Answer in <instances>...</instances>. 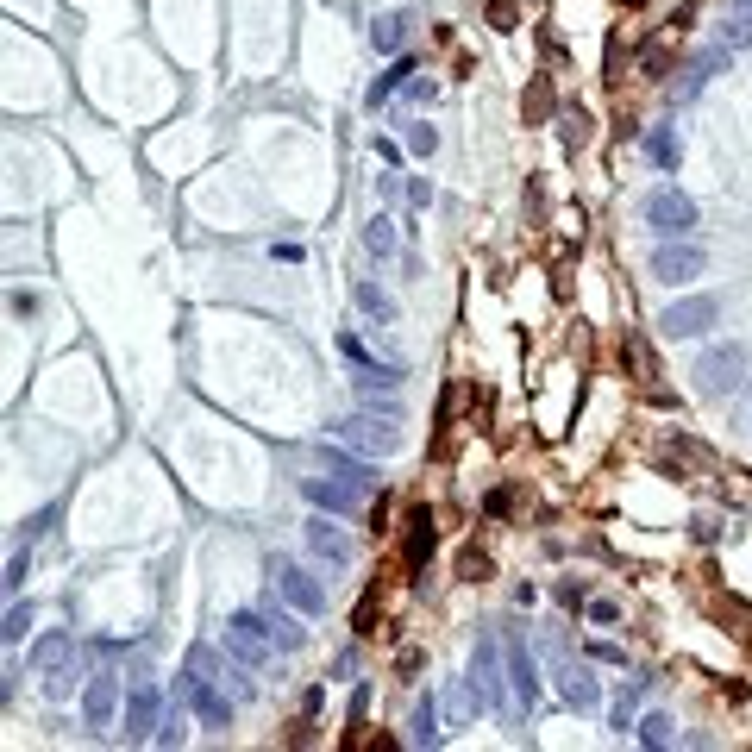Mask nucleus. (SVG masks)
I'll return each instance as SVG.
<instances>
[{"label": "nucleus", "instance_id": "c9c22d12", "mask_svg": "<svg viewBox=\"0 0 752 752\" xmlns=\"http://www.w3.org/2000/svg\"><path fill=\"white\" fill-rule=\"evenodd\" d=\"M433 88H439L433 76H414V82H408V101H433Z\"/></svg>", "mask_w": 752, "mask_h": 752}, {"label": "nucleus", "instance_id": "9b49d317", "mask_svg": "<svg viewBox=\"0 0 752 752\" xmlns=\"http://www.w3.org/2000/svg\"><path fill=\"white\" fill-rule=\"evenodd\" d=\"M163 727V696H157V684H132V696H126V715H120V734H126V746H145L151 734Z\"/></svg>", "mask_w": 752, "mask_h": 752}, {"label": "nucleus", "instance_id": "4be33fe9", "mask_svg": "<svg viewBox=\"0 0 752 752\" xmlns=\"http://www.w3.org/2000/svg\"><path fill=\"white\" fill-rule=\"evenodd\" d=\"M364 251H370V257H395V251H402V239H395V220H389V214H376V220L364 226Z\"/></svg>", "mask_w": 752, "mask_h": 752}, {"label": "nucleus", "instance_id": "c756f323", "mask_svg": "<svg viewBox=\"0 0 752 752\" xmlns=\"http://www.w3.org/2000/svg\"><path fill=\"white\" fill-rule=\"evenodd\" d=\"M408 151H414V157H433V151H439V126L414 120V126H408Z\"/></svg>", "mask_w": 752, "mask_h": 752}, {"label": "nucleus", "instance_id": "aec40b11", "mask_svg": "<svg viewBox=\"0 0 752 752\" xmlns=\"http://www.w3.org/2000/svg\"><path fill=\"white\" fill-rule=\"evenodd\" d=\"M439 696H420L414 715H408V746H439Z\"/></svg>", "mask_w": 752, "mask_h": 752}, {"label": "nucleus", "instance_id": "e433bc0d", "mask_svg": "<svg viewBox=\"0 0 752 752\" xmlns=\"http://www.w3.org/2000/svg\"><path fill=\"white\" fill-rule=\"evenodd\" d=\"M508 508H514V496H508V489H496V496L483 502V514H508Z\"/></svg>", "mask_w": 752, "mask_h": 752}, {"label": "nucleus", "instance_id": "7c9ffc66", "mask_svg": "<svg viewBox=\"0 0 752 752\" xmlns=\"http://www.w3.org/2000/svg\"><path fill=\"white\" fill-rule=\"evenodd\" d=\"M690 539H696V546H715V539H721V521H715V514H696V521H690Z\"/></svg>", "mask_w": 752, "mask_h": 752}, {"label": "nucleus", "instance_id": "f8f14e48", "mask_svg": "<svg viewBox=\"0 0 752 752\" xmlns=\"http://www.w3.org/2000/svg\"><path fill=\"white\" fill-rule=\"evenodd\" d=\"M552 684H558V696L571 702L577 715L602 709V677H596V665H583V658H564V665L552 671Z\"/></svg>", "mask_w": 752, "mask_h": 752}, {"label": "nucleus", "instance_id": "7ed1b4c3", "mask_svg": "<svg viewBox=\"0 0 752 752\" xmlns=\"http://www.w3.org/2000/svg\"><path fill=\"white\" fill-rule=\"evenodd\" d=\"M740 376H746V345H734V339L702 345V351H696V364H690L696 395H734V389H740Z\"/></svg>", "mask_w": 752, "mask_h": 752}, {"label": "nucleus", "instance_id": "1a4fd4ad", "mask_svg": "<svg viewBox=\"0 0 752 752\" xmlns=\"http://www.w3.org/2000/svg\"><path fill=\"white\" fill-rule=\"evenodd\" d=\"M270 577H276V590H282V602H289L295 615H308V621L326 615V590H320L308 571H301L295 558H270Z\"/></svg>", "mask_w": 752, "mask_h": 752}, {"label": "nucleus", "instance_id": "58836bf2", "mask_svg": "<svg viewBox=\"0 0 752 752\" xmlns=\"http://www.w3.org/2000/svg\"><path fill=\"white\" fill-rule=\"evenodd\" d=\"M621 7H640V0H621Z\"/></svg>", "mask_w": 752, "mask_h": 752}, {"label": "nucleus", "instance_id": "f704fd0d", "mask_svg": "<svg viewBox=\"0 0 752 752\" xmlns=\"http://www.w3.org/2000/svg\"><path fill=\"white\" fill-rule=\"evenodd\" d=\"M408 201H414V207H427V201H433V182H427V176H414V182H408Z\"/></svg>", "mask_w": 752, "mask_h": 752}, {"label": "nucleus", "instance_id": "2eb2a0df", "mask_svg": "<svg viewBox=\"0 0 752 752\" xmlns=\"http://www.w3.org/2000/svg\"><path fill=\"white\" fill-rule=\"evenodd\" d=\"M113 715H120V677L101 671V677H88V690H82V721L101 734V727H113Z\"/></svg>", "mask_w": 752, "mask_h": 752}, {"label": "nucleus", "instance_id": "f3484780", "mask_svg": "<svg viewBox=\"0 0 752 752\" xmlns=\"http://www.w3.org/2000/svg\"><path fill=\"white\" fill-rule=\"evenodd\" d=\"M69 658H76V640H69L63 627H51V633H44V640L32 646V671H38V677H51V671H69Z\"/></svg>", "mask_w": 752, "mask_h": 752}, {"label": "nucleus", "instance_id": "0eeeda50", "mask_svg": "<svg viewBox=\"0 0 752 752\" xmlns=\"http://www.w3.org/2000/svg\"><path fill=\"white\" fill-rule=\"evenodd\" d=\"M646 226L658 232V239H684V232L696 226V201L684 195V188H652L646 195Z\"/></svg>", "mask_w": 752, "mask_h": 752}, {"label": "nucleus", "instance_id": "6e6552de", "mask_svg": "<svg viewBox=\"0 0 752 752\" xmlns=\"http://www.w3.org/2000/svg\"><path fill=\"white\" fill-rule=\"evenodd\" d=\"M715 314H721L715 295H684V301H671V308L658 314V333L665 339H702L715 326Z\"/></svg>", "mask_w": 752, "mask_h": 752}, {"label": "nucleus", "instance_id": "f257e3e1", "mask_svg": "<svg viewBox=\"0 0 752 752\" xmlns=\"http://www.w3.org/2000/svg\"><path fill=\"white\" fill-rule=\"evenodd\" d=\"M370 489H376L370 464H339V477H301V502H314L326 514H358Z\"/></svg>", "mask_w": 752, "mask_h": 752}, {"label": "nucleus", "instance_id": "473e14b6", "mask_svg": "<svg viewBox=\"0 0 752 752\" xmlns=\"http://www.w3.org/2000/svg\"><path fill=\"white\" fill-rule=\"evenodd\" d=\"M558 602H564V608H590V596H583V583H558Z\"/></svg>", "mask_w": 752, "mask_h": 752}, {"label": "nucleus", "instance_id": "b1692460", "mask_svg": "<svg viewBox=\"0 0 752 752\" xmlns=\"http://www.w3.org/2000/svg\"><path fill=\"white\" fill-rule=\"evenodd\" d=\"M0 583H7V596H26V583H32V552H26V539L13 546V558H7V577H0Z\"/></svg>", "mask_w": 752, "mask_h": 752}, {"label": "nucleus", "instance_id": "4c0bfd02", "mask_svg": "<svg viewBox=\"0 0 752 752\" xmlns=\"http://www.w3.org/2000/svg\"><path fill=\"white\" fill-rule=\"evenodd\" d=\"M734 19H746V26H752V0H734Z\"/></svg>", "mask_w": 752, "mask_h": 752}, {"label": "nucleus", "instance_id": "c85d7f7f", "mask_svg": "<svg viewBox=\"0 0 752 752\" xmlns=\"http://www.w3.org/2000/svg\"><path fill=\"white\" fill-rule=\"evenodd\" d=\"M339 351H345V364H351V370H370V364H383V358H370V351H364V339L351 333V326L339 333Z\"/></svg>", "mask_w": 752, "mask_h": 752}, {"label": "nucleus", "instance_id": "6ab92c4d", "mask_svg": "<svg viewBox=\"0 0 752 752\" xmlns=\"http://www.w3.org/2000/svg\"><path fill=\"white\" fill-rule=\"evenodd\" d=\"M257 615H264V633H270V646H276V652H295L301 640H308V627H301V621L289 615V608L264 602V608H257Z\"/></svg>", "mask_w": 752, "mask_h": 752}, {"label": "nucleus", "instance_id": "bb28decb", "mask_svg": "<svg viewBox=\"0 0 752 752\" xmlns=\"http://www.w3.org/2000/svg\"><path fill=\"white\" fill-rule=\"evenodd\" d=\"M633 740H640V746H671V715H640V721H633Z\"/></svg>", "mask_w": 752, "mask_h": 752}, {"label": "nucleus", "instance_id": "72a5a7b5", "mask_svg": "<svg viewBox=\"0 0 752 752\" xmlns=\"http://www.w3.org/2000/svg\"><path fill=\"white\" fill-rule=\"evenodd\" d=\"M590 621H596V627H608V621H621V608H615V602H602V596H596V602H590Z\"/></svg>", "mask_w": 752, "mask_h": 752}, {"label": "nucleus", "instance_id": "9d476101", "mask_svg": "<svg viewBox=\"0 0 752 752\" xmlns=\"http://www.w3.org/2000/svg\"><path fill=\"white\" fill-rule=\"evenodd\" d=\"M702 270H709V257H702V245H690V239H665V245L652 251V282L684 289V282H696Z\"/></svg>", "mask_w": 752, "mask_h": 752}, {"label": "nucleus", "instance_id": "5701e85b", "mask_svg": "<svg viewBox=\"0 0 752 752\" xmlns=\"http://www.w3.org/2000/svg\"><path fill=\"white\" fill-rule=\"evenodd\" d=\"M427 558H433V514H414L408 521V564L420 571Z\"/></svg>", "mask_w": 752, "mask_h": 752}, {"label": "nucleus", "instance_id": "cd10ccee", "mask_svg": "<svg viewBox=\"0 0 752 752\" xmlns=\"http://www.w3.org/2000/svg\"><path fill=\"white\" fill-rule=\"evenodd\" d=\"M402 76H414V57H395V63L383 69V76L370 82V101H389V94H395V82H402Z\"/></svg>", "mask_w": 752, "mask_h": 752}, {"label": "nucleus", "instance_id": "412c9836", "mask_svg": "<svg viewBox=\"0 0 752 752\" xmlns=\"http://www.w3.org/2000/svg\"><path fill=\"white\" fill-rule=\"evenodd\" d=\"M370 44H376V51H402V44H408V13H383V19H376V26H370Z\"/></svg>", "mask_w": 752, "mask_h": 752}, {"label": "nucleus", "instance_id": "4468645a", "mask_svg": "<svg viewBox=\"0 0 752 752\" xmlns=\"http://www.w3.org/2000/svg\"><path fill=\"white\" fill-rule=\"evenodd\" d=\"M508 684H514V709H533L539 702V665H533V652H527V640L521 633H508Z\"/></svg>", "mask_w": 752, "mask_h": 752}, {"label": "nucleus", "instance_id": "393cba45", "mask_svg": "<svg viewBox=\"0 0 752 752\" xmlns=\"http://www.w3.org/2000/svg\"><path fill=\"white\" fill-rule=\"evenodd\" d=\"M26 633H32V602H26V596H13L7 621H0V640H7V646H19V640H26Z\"/></svg>", "mask_w": 752, "mask_h": 752}, {"label": "nucleus", "instance_id": "2f4dec72", "mask_svg": "<svg viewBox=\"0 0 752 752\" xmlns=\"http://www.w3.org/2000/svg\"><path fill=\"white\" fill-rule=\"evenodd\" d=\"M489 26H496V32H514V0H489Z\"/></svg>", "mask_w": 752, "mask_h": 752}, {"label": "nucleus", "instance_id": "dca6fc26", "mask_svg": "<svg viewBox=\"0 0 752 752\" xmlns=\"http://www.w3.org/2000/svg\"><path fill=\"white\" fill-rule=\"evenodd\" d=\"M439 709H445V721H452V727H464V721H477V715H483V696H477V684L452 677V684L439 690Z\"/></svg>", "mask_w": 752, "mask_h": 752}, {"label": "nucleus", "instance_id": "a878e982", "mask_svg": "<svg viewBox=\"0 0 752 752\" xmlns=\"http://www.w3.org/2000/svg\"><path fill=\"white\" fill-rule=\"evenodd\" d=\"M351 301H358L364 314H376V320H395V301L376 289V282H351Z\"/></svg>", "mask_w": 752, "mask_h": 752}, {"label": "nucleus", "instance_id": "a211bd4d", "mask_svg": "<svg viewBox=\"0 0 752 752\" xmlns=\"http://www.w3.org/2000/svg\"><path fill=\"white\" fill-rule=\"evenodd\" d=\"M640 145H646V163H652V170H665V176L684 163V138H677V126H652Z\"/></svg>", "mask_w": 752, "mask_h": 752}, {"label": "nucleus", "instance_id": "f03ea898", "mask_svg": "<svg viewBox=\"0 0 752 752\" xmlns=\"http://www.w3.org/2000/svg\"><path fill=\"white\" fill-rule=\"evenodd\" d=\"M333 433H339V445H351L358 458H389V452H402V414H376V408H364V414H345Z\"/></svg>", "mask_w": 752, "mask_h": 752}, {"label": "nucleus", "instance_id": "20e7f679", "mask_svg": "<svg viewBox=\"0 0 752 752\" xmlns=\"http://www.w3.org/2000/svg\"><path fill=\"white\" fill-rule=\"evenodd\" d=\"M502 658H508V646L496 640V633H483V640H477V658H470V684H477V696H483L489 715H502L508 702H514V684L502 677Z\"/></svg>", "mask_w": 752, "mask_h": 752}, {"label": "nucleus", "instance_id": "39448f33", "mask_svg": "<svg viewBox=\"0 0 752 752\" xmlns=\"http://www.w3.org/2000/svg\"><path fill=\"white\" fill-rule=\"evenodd\" d=\"M182 702H188V715H195L201 727H232V715H239V696L220 690V677H182Z\"/></svg>", "mask_w": 752, "mask_h": 752}, {"label": "nucleus", "instance_id": "ddd939ff", "mask_svg": "<svg viewBox=\"0 0 752 752\" xmlns=\"http://www.w3.org/2000/svg\"><path fill=\"white\" fill-rule=\"evenodd\" d=\"M308 552L320 558V564H333V571H345V564H351V533L339 527V514H314V521H308Z\"/></svg>", "mask_w": 752, "mask_h": 752}, {"label": "nucleus", "instance_id": "423d86ee", "mask_svg": "<svg viewBox=\"0 0 752 752\" xmlns=\"http://www.w3.org/2000/svg\"><path fill=\"white\" fill-rule=\"evenodd\" d=\"M226 652L239 658V665H270L276 658V646H270V633H264V615H257V608H239V615L226 621Z\"/></svg>", "mask_w": 752, "mask_h": 752}]
</instances>
